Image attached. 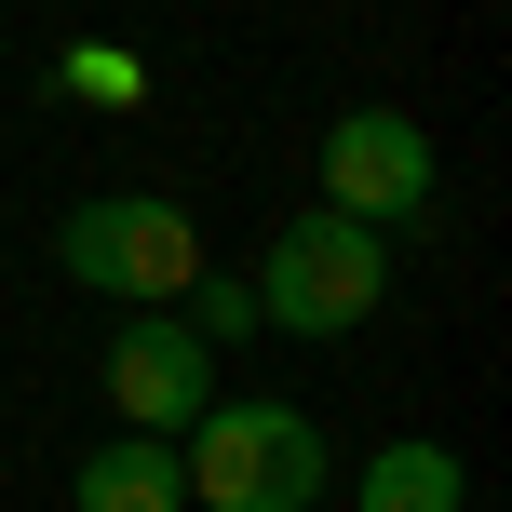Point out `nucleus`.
Returning <instances> with one entry per match:
<instances>
[{"mask_svg": "<svg viewBox=\"0 0 512 512\" xmlns=\"http://www.w3.org/2000/svg\"><path fill=\"white\" fill-rule=\"evenodd\" d=\"M176 472L203 512H324V432L297 405H203Z\"/></svg>", "mask_w": 512, "mask_h": 512, "instance_id": "f257e3e1", "label": "nucleus"}, {"mask_svg": "<svg viewBox=\"0 0 512 512\" xmlns=\"http://www.w3.org/2000/svg\"><path fill=\"white\" fill-rule=\"evenodd\" d=\"M256 324H283V337H351L364 310L391 297V256H378V230H364V216H283L270 230V256H256Z\"/></svg>", "mask_w": 512, "mask_h": 512, "instance_id": "f03ea898", "label": "nucleus"}, {"mask_svg": "<svg viewBox=\"0 0 512 512\" xmlns=\"http://www.w3.org/2000/svg\"><path fill=\"white\" fill-rule=\"evenodd\" d=\"M68 283H95V297H135V310H176L189 283H203V230H189V203H162V189H122V203H81L68 230Z\"/></svg>", "mask_w": 512, "mask_h": 512, "instance_id": "7ed1b4c3", "label": "nucleus"}, {"mask_svg": "<svg viewBox=\"0 0 512 512\" xmlns=\"http://www.w3.org/2000/svg\"><path fill=\"white\" fill-rule=\"evenodd\" d=\"M324 216H364V230L432 216V135L405 108H337L324 122Z\"/></svg>", "mask_w": 512, "mask_h": 512, "instance_id": "20e7f679", "label": "nucleus"}, {"mask_svg": "<svg viewBox=\"0 0 512 512\" xmlns=\"http://www.w3.org/2000/svg\"><path fill=\"white\" fill-rule=\"evenodd\" d=\"M108 405H122V432L176 445L189 418L216 405V351L176 324V310H122V324H108Z\"/></svg>", "mask_w": 512, "mask_h": 512, "instance_id": "39448f33", "label": "nucleus"}, {"mask_svg": "<svg viewBox=\"0 0 512 512\" xmlns=\"http://www.w3.org/2000/svg\"><path fill=\"white\" fill-rule=\"evenodd\" d=\"M81 512H189V472L162 432H108L95 459H81Z\"/></svg>", "mask_w": 512, "mask_h": 512, "instance_id": "423d86ee", "label": "nucleus"}, {"mask_svg": "<svg viewBox=\"0 0 512 512\" xmlns=\"http://www.w3.org/2000/svg\"><path fill=\"white\" fill-rule=\"evenodd\" d=\"M351 499H364V512H459V499H472V472L445 459V445H378Z\"/></svg>", "mask_w": 512, "mask_h": 512, "instance_id": "0eeeda50", "label": "nucleus"}, {"mask_svg": "<svg viewBox=\"0 0 512 512\" xmlns=\"http://www.w3.org/2000/svg\"><path fill=\"white\" fill-rule=\"evenodd\" d=\"M54 81H68L81 108H135V95H149V68H135L122 41H68V54H54Z\"/></svg>", "mask_w": 512, "mask_h": 512, "instance_id": "6e6552de", "label": "nucleus"}, {"mask_svg": "<svg viewBox=\"0 0 512 512\" xmlns=\"http://www.w3.org/2000/svg\"><path fill=\"white\" fill-rule=\"evenodd\" d=\"M176 324L203 337V351H230V337H256V297H243V283H189V297H176Z\"/></svg>", "mask_w": 512, "mask_h": 512, "instance_id": "1a4fd4ad", "label": "nucleus"}]
</instances>
